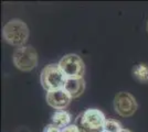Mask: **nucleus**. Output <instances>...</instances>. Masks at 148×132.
Masks as SVG:
<instances>
[{"label":"nucleus","instance_id":"f257e3e1","mask_svg":"<svg viewBox=\"0 0 148 132\" xmlns=\"http://www.w3.org/2000/svg\"><path fill=\"white\" fill-rule=\"evenodd\" d=\"M30 35L29 28L25 22L20 19H12L8 21L2 29V37L8 44L13 46L25 45Z\"/></svg>","mask_w":148,"mask_h":132},{"label":"nucleus","instance_id":"f03ea898","mask_svg":"<svg viewBox=\"0 0 148 132\" xmlns=\"http://www.w3.org/2000/svg\"><path fill=\"white\" fill-rule=\"evenodd\" d=\"M66 77L63 74L59 64H49L47 65L40 76V81L42 87L47 90H56L64 87V84L66 82Z\"/></svg>","mask_w":148,"mask_h":132},{"label":"nucleus","instance_id":"7ed1b4c3","mask_svg":"<svg viewBox=\"0 0 148 132\" xmlns=\"http://www.w3.org/2000/svg\"><path fill=\"white\" fill-rule=\"evenodd\" d=\"M14 66L22 72H30L38 65V53L32 45H23L14 50L12 56Z\"/></svg>","mask_w":148,"mask_h":132},{"label":"nucleus","instance_id":"20e7f679","mask_svg":"<svg viewBox=\"0 0 148 132\" xmlns=\"http://www.w3.org/2000/svg\"><path fill=\"white\" fill-rule=\"evenodd\" d=\"M59 66L66 78H83L85 73V65L76 54H66L62 57L59 62Z\"/></svg>","mask_w":148,"mask_h":132},{"label":"nucleus","instance_id":"39448f33","mask_svg":"<svg viewBox=\"0 0 148 132\" xmlns=\"http://www.w3.org/2000/svg\"><path fill=\"white\" fill-rule=\"evenodd\" d=\"M114 108H115V111L121 117L127 118V117H132L136 112L138 105L135 97L130 93L121 91L114 98Z\"/></svg>","mask_w":148,"mask_h":132},{"label":"nucleus","instance_id":"423d86ee","mask_svg":"<svg viewBox=\"0 0 148 132\" xmlns=\"http://www.w3.org/2000/svg\"><path fill=\"white\" fill-rule=\"evenodd\" d=\"M45 99L50 107L59 111V110H64L68 107L72 100V97L64 88H60V89H56V90L47 91Z\"/></svg>","mask_w":148,"mask_h":132},{"label":"nucleus","instance_id":"0eeeda50","mask_svg":"<svg viewBox=\"0 0 148 132\" xmlns=\"http://www.w3.org/2000/svg\"><path fill=\"white\" fill-rule=\"evenodd\" d=\"M63 88L70 94L72 99L77 98L85 90V81L84 78H68Z\"/></svg>","mask_w":148,"mask_h":132},{"label":"nucleus","instance_id":"6e6552de","mask_svg":"<svg viewBox=\"0 0 148 132\" xmlns=\"http://www.w3.org/2000/svg\"><path fill=\"white\" fill-rule=\"evenodd\" d=\"M71 114L65 111V110H59V111H56V112L52 114L51 117V121H52V125L56 126L60 129H64L66 127L71 126Z\"/></svg>","mask_w":148,"mask_h":132},{"label":"nucleus","instance_id":"1a4fd4ad","mask_svg":"<svg viewBox=\"0 0 148 132\" xmlns=\"http://www.w3.org/2000/svg\"><path fill=\"white\" fill-rule=\"evenodd\" d=\"M132 74L138 82L148 83V65L144 63L136 64L132 69Z\"/></svg>","mask_w":148,"mask_h":132},{"label":"nucleus","instance_id":"9d476101","mask_svg":"<svg viewBox=\"0 0 148 132\" xmlns=\"http://www.w3.org/2000/svg\"><path fill=\"white\" fill-rule=\"evenodd\" d=\"M123 129L122 125L114 119H106L103 127V130L106 132H119Z\"/></svg>","mask_w":148,"mask_h":132},{"label":"nucleus","instance_id":"9b49d317","mask_svg":"<svg viewBox=\"0 0 148 132\" xmlns=\"http://www.w3.org/2000/svg\"><path fill=\"white\" fill-rule=\"evenodd\" d=\"M61 131H62V129L58 128V127L54 126V125H52V123L45 126V128H44V130H43V132H61Z\"/></svg>","mask_w":148,"mask_h":132},{"label":"nucleus","instance_id":"f8f14e48","mask_svg":"<svg viewBox=\"0 0 148 132\" xmlns=\"http://www.w3.org/2000/svg\"><path fill=\"white\" fill-rule=\"evenodd\" d=\"M61 132H80V130H79V128L75 126V125H71V126L62 129Z\"/></svg>","mask_w":148,"mask_h":132},{"label":"nucleus","instance_id":"ddd939ff","mask_svg":"<svg viewBox=\"0 0 148 132\" xmlns=\"http://www.w3.org/2000/svg\"><path fill=\"white\" fill-rule=\"evenodd\" d=\"M119 132H132V131H130V130H128V129H124V128H123V129H122Z\"/></svg>","mask_w":148,"mask_h":132},{"label":"nucleus","instance_id":"4468645a","mask_svg":"<svg viewBox=\"0 0 148 132\" xmlns=\"http://www.w3.org/2000/svg\"><path fill=\"white\" fill-rule=\"evenodd\" d=\"M147 32H148V22H147Z\"/></svg>","mask_w":148,"mask_h":132},{"label":"nucleus","instance_id":"2eb2a0df","mask_svg":"<svg viewBox=\"0 0 148 132\" xmlns=\"http://www.w3.org/2000/svg\"><path fill=\"white\" fill-rule=\"evenodd\" d=\"M101 132H106V131H104V130H102V131H101Z\"/></svg>","mask_w":148,"mask_h":132}]
</instances>
